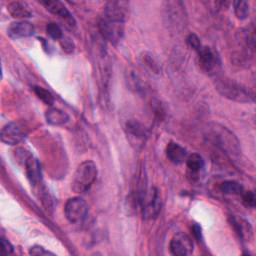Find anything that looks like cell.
Segmentation results:
<instances>
[{"instance_id":"obj_27","label":"cell","mask_w":256,"mask_h":256,"mask_svg":"<svg viewBox=\"0 0 256 256\" xmlns=\"http://www.w3.org/2000/svg\"><path fill=\"white\" fill-rule=\"evenodd\" d=\"M30 255H36V256H44V255H54V253L46 250L43 246L40 245H34L29 249Z\"/></svg>"},{"instance_id":"obj_30","label":"cell","mask_w":256,"mask_h":256,"mask_svg":"<svg viewBox=\"0 0 256 256\" xmlns=\"http://www.w3.org/2000/svg\"><path fill=\"white\" fill-rule=\"evenodd\" d=\"M62 40V42H61V44H62V47H63V49L64 50H66L67 52H71L72 50H73V43L69 40V39H65L64 37L61 39Z\"/></svg>"},{"instance_id":"obj_29","label":"cell","mask_w":256,"mask_h":256,"mask_svg":"<svg viewBox=\"0 0 256 256\" xmlns=\"http://www.w3.org/2000/svg\"><path fill=\"white\" fill-rule=\"evenodd\" d=\"M187 43H188V45L191 47V48H193L194 50H198L201 46H202V44H201V42H200V39L198 38V36L197 35H195V34H189L188 36H187Z\"/></svg>"},{"instance_id":"obj_9","label":"cell","mask_w":256,"mask_h":256,"mask_svg":"<svg viewBox=\"0 0 256 256\" xmlns=\"http://www.w3.org/2000/svg\"><path fill=\"white\" fill-rule=\"evenodd\" d=\"M27 135L26 129L18 122H9L1 129L0 138L6 145H16L24 140Z\"/></svg>"},{"instance_id":"obj_17","label":"cell","mask_w":256,"mask_h":256,"mask_svg":"<svg viewBox=\"0 0 256 256\" xmlns=\"http://www.w3.org/2000/svg\"><path fill=\"white\" fill-rule=\"evenodd\" d=\"M166 156L173 164H181L188 157L187 150L178 143L170 142L166 146Z\"/></svg>"},{"instance_id":"obj_11","label":"cell","mask_w":256,"mask_h":256,"mask_svg":"<svg viewBox=\"0 0 256 256\" xmlns=\"http://www.w3.org/2000/svg\"><path fill=\"white\" fill-rule=\"evenodd\" d=\"M129 12V3L126 1H110L106 3L103 16L106 19L125 23Z\"/></svg>"},{"instance_id":"obj_23","label":"cell","mask_w":256,"mask_h":256,"mask_svg":"<svg viewBox=\"0 0 256 256\" xmlns=\"http://www.w3.org/2000/svg\"><path fill=\"white\" fill-rule=\"evenodd\" d=\"M234 12L238 19L244 20L249 15V3L246 1H235L233 2Z\"/></svg>"},{"instance_id":"obj_25","label":"cell","mask_w":256,"mask_h":256,"mask_svg":"<svg viewBox=\"0 0 256 256\" xmlns=\"http://www.w3.org/2000/svg\"><path fill=\"white\" fill-rule=\"evenodd\" d=\"M46 32L54 40H61L64 37L62 29L54 22H50L46 25Z\"/></svg>"},{"instance_id":"obj_1","label":"cell","mask_w":256,"mask_h":256,"mask_svg":"<svg viewBox=\"0 0 256 256\" xmlns=\"http://www.w3.org/2000/svg\"><path fill=\"white\" fill-rule=\"evenodd\" d=\"M205 137L216 148L221 150L230 158L238 157L241 153L240 143L236 136L226 127L211 123L206 129Z\"/></svg>"},{"instance_id":"obj_16","label":"cell","mask_w":256,"mask_h":256,"mask_svg":"<svg viewBox=\"0 0 256 256\" xmlns=\"http://www.w3.org/2000/svg\"><path fill=\"white\" fill-rule=\"evenodd\" d=\"M185 162H186L188 177L192 181L198 180L205 167V162L202 156L198 153H192L188 155Z\"/></svg>"},{"instance_id":"obj_15","label":"cell","mask_w":256,"mask_h":256,"mask_svg":"<svg viewBox=\"0 0 256 256\" xmlns=\"http://www.w3.org/2000/svg\"><path fill=\"white\" fill-rule=\"evenodd\" d=\"M42 5L45 6V8L51 12L52 14L60 17L61 19H63L68 25L70 26H75V20L72 16V14L69 12V10L64 6L63 3H61L60 1H42L41 2Z\"/></svg>"},{"instance_id":"obj_8","label":"cell","mask_w":256,"mask_h":256,"mask_svg":"<svg viewBox=\"0 0 256 256\" xmlns=\"http://www.w3.org/2000/svg\"><path fill=\"white\" fill-rule=\"evenodd\" d=\"M127 139L135 148H140L148 137V129L138 120L129 119L125 124Z\"/></svg>"},{"instance_id":"obj_6","label":"cell","mask_w":256,"mask_h":256,"mask_svg":"<svg viewBox=\"0 0 256 256\" xmlns=\"http://www.w3.org/2000/svg\"><path fill=\"white\" fill-rule=\"evenodd\" d=\"M88 206L81 197L69 198L64 207V213L67 220L73 224H79L84 221L87 216Z\"/></svg>"},{"instance_id":"obj_3","label":"cell","mask_w":256,"mask_h":256,"mask_svg":"<svg viewBox=\"0 0 256 256\" xmlns=\"http://www.w3.org/2000/svg\"><path fill=\"white\" fill-rule=\"evenodd\" d=\"M98 170L97 166L93 161L86 160L82 162L76 169L72 182L71 187L75 193H85L87 192L91 186L94 184L97 178Z\"/></svg>"},{"instance_id":"obj_7","label":"cell","mask_w":256,"mask_h":256,"mask_svg":"<svg viewBox=\"0 0 256 256\" xmlns=\"http://www.w3.org/2000/svg\"><path fill=\"white\" fill-rule=\"evenodd\" d=\"M99 31L104 39L112 44H117L124 35V23L102 17L99 21Z\"/></svg>"},{"instance_id":"obj_13","label":"cell","mask_w":256,"mask_h":256,"mask_svg":"<svg viewBox=\"0 0 256 256\" xmlns=\"http://www.w3.org/2000/svg\"><path fill=\"white\" fill-rule=\"evenodd\" d=\"M25 172L26 176L33 186H37L42 181V171L39 161L32 155H28L25 158Z\"/></svg>"},{"instance_id":"obj_18","label":"cell","mask_w":256,"mask_h":256,"mask_svg":"<svg viewBox=\"0 0 256 256\" xmlns=\"http://www.w3.org/2000/svg\"><path fill=\"white\" fill-rule=\"evenodd\" d=\"M7 10L10 15L14 18L24 19L32 16V11L26 2L22 1H13L10 2L7 6Z\"/></svg>"},{"instance_id":"obj_14","label":"cell","mask_w":256,"mask_h":256,"mask_svg":"<svg viewBox=\"0 0 256 256\" xmlns=\"http://www.w3.org/2000/svg\"><path fill=\"white\" fill-rule=\"evenodd\" d=\"M34 32L35 29L32 23L24 20L12 22L7 28V34L12 39L30 37L34 34Z\"/></svg>"},{"instance_id":"obj_24","label":"cell","mask_w":256,"mask_h":256,"mask_svg":"<svg viewBox=\"0 0 256 256\" xmlns=\"http://www.w3.org/2000/svg\"><path fill=\"white\" fill-rule=\"evenodd\" d=\"M33 91L36 94V96L43 101L45 104L47 105H52L54 103V97L51 94L50 91H48L47 89L40 87V86H34L33 87Z\"/></svg>"},{"instance_id":"obj_26","label":"cell","mask_w":256,"mask_h":256,"mask_svg":"<svg viewBox=\"0 0 256 256\" xmlns=\"http://www.w3.org/2000/svg\"><path fill=\"white\" fill-rule=\"evenodd\" d=\"M242 200L247 207L253 208L255 206V195L252 191H244L242 193Z\"/></svg>"},{"instance_id":"obj_19","label":"cell","mask_w":256,"mask_h":256,"mask_svg":"<svg viewBox=\"0 0 256 256\" xmlns=\"http://www.w3.org/2000/svg\"><path fill=\"white\" fill-rule=\"evenodd\" d=\"M45 118H46L47 123H49L50 125H54V126L63 125L65 123H67L69 120V116L66 112H64L63 110H61L59 108H55V107H51L46 111Z\"/></svg>"},{"instance_id":"obj_31","label":"cell","mask_w":256,"mask_h":256,"mask_svg":"<svg viewBox=\"0 0 256 256\" xmlns=\"http://www.w3.org/2000/svg\"><path fill=\"white\" fill-rule=\"evenodd\" d=\"M193 234H194L195 238H196L198 241L201 240V227H200L199 225L195 224V225L193 226Z\"/></svg>"},{"instance_id":"obj_21","label":"cell","mask_w":256,"mask_h":256,"mask_svg":"<svg viewBox=\"0 0 256 256\" xmlns=\"http://www.w3.org/2000/svg\"><path fill=\"white\" fill-rule=\"evenodd\" d=\"M220 190L225 194L230 195H242L244 192L243 186L234 180H226L220 184Z\"/></svg>"},{"instance_id":"obj_10","label":"cell","mask_w":256,"mask_h":256,"mask_svg":"<svg viewBox=\"0 0 256 256\" xmlns=\"http://www.w3.org/2000/svg\"><path fill=\"white\" fill-rule=\"evenodd\" d=\"M141 212L145 219L156 218L161 210V197L158 189L152 188L142 202Z\"/></svg>"},{"instance_id":"obj_22","label":"cell","mask_w":256,"mask_h":256,"mask_svg":"<svg viewBox=\"0 0 256 256\" xmlns=\"http://www.w3.org/2000/svg\"><path fill=\"white\" fill-rule=\"evenodd\" d=\"M127 82L130 88L133 89L136 93L145 92V89H146L145 83L142 81L141 77L135 71H129L127 76Z\"/></svg>"},{"instance_id":"obj_12","label":"cell","mask_w":256,"mask_h":256,"mask_svg":"<svg viewBox=\"0 0 256 256\" xmlns=\"http://www.w3.org/2000/svg\"><path fill=\"white\" fill-rule=\"evenodd\" d=\"M170 251L175 256L190 255L193 252V242L187 234L179 232L170 241Z\"/></svg>"},{"instance_id":"obj_28","label":"cell","mask_w":256,"mask_h":256,"mask_svg":"<svg viewBox=\"0 0 256 256\" xmlns=\"http://www.w3.org/2000/svg\"><path fill=\"white\" fill-rule=\"evenodd\" d=\"M13 250H14V248H13V245L10 243V241L2 236L1 237V253H2V255H4V256L10 255V254H12Z\"/></svg>"},{"instance_id":"obj_4","label":"cell","mask_w":256,"mask_h":256,"mask_svg":"<svg viewBox=\"0 0 256 256\" xmlns=\"http://www.w3.org/2000/svg\"><path fill=\"white\" fill-rule=\"evenodd\" d=\"M165 18L170 28L178 31L186 25V12L181 1L165 2Z\"/></svg>"},{"instance_id":"obj_2","label":"cell","mask_w":256,"mask_h":256,"mask_svg":"<svg viewBox=\"0 0 256 256\" xmlns=\"http://www.w3.org/2000/svg\"><path fill=\"white\" fill-rule=\"evenodd\" d=\"M215 89L223 97L240 103L254 101V94L244 85L225 76H216L214 81Z\"/></svg>"},{"instance_id":"obj_20","label":"cell","mask_w":256,"mask_h":256,"mask_svg":"<svg viewBox=\"0 0 256 256\" xmlns=\"http://www.w3.org/2000/svg\"><path fill=\"white\" fill-rule=\"evenodd\" d=\"M140 64L143 68L148 70L150 73L158 74L160 72V63L157 61L155 56L151 53L144 52L140 55Z\"/></svg>"},{"instance_id":"obj_5","label":"cell","mask_w":256,"mask_h":256,"mask_svg":"<svg viewBox=\"0 0 256 256\" xmlns=\"http://www.w3.org/2000/svg\"><path fill=\"white\" fill-rule=\"evenodd\" d=\"M197 53L201 69L210 76H217L221 68V61L216 51L211 47L202 45L197 50Z\"/></svg>"}]
</instances>
